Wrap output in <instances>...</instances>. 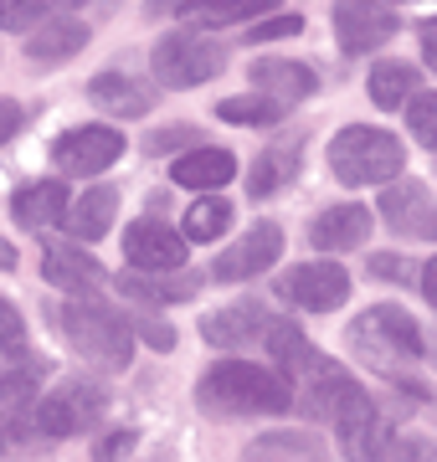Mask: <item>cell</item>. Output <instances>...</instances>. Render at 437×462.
Segmentation results:
<instances>
[{"mask_svg": "<svg viewBox=\"0 0 437 462\" xmlns=\"http://www.w3.org/2000/svg\"><path fill=\"white\" fill-rule=\"evenodd\" d=\"M124 134L108 129V124H83V129H68L57 144H51V165L57 175H72V180H88V175H103L124 160Z\"/></svg>", "mask_w": 437, "mask_h": 462, "instance_id": "8", "label": "cell"}, {"mask_svg": "<svg viewBox=\"0 0 437 462\" xmlns=\"http://www.w3.org/2000/svg\"><path fill=\"white\" fill-rule=\"evenodd\" d=\"M396 26L402 21L386 0H335V42L345 57H366V51L386 47Z\"/></svg>", "mask_w": 437, "mask_h": 462, "instance_id": "9", "label": "cell"}, {"mask_svg": "<svg viewBox=\"0 0 437 462\" xmlns=\"http://www.w3.org/2000/svg\"><path fill=\"white\" fill-rule=\"evenodd\" d=\"M253 88L268 93V98H278V103H303L314 88H320V78H314V67H303V62L268 57V62L253 67Z\"/></svg>", "mask_w": 437, "mask_h": 462, "instance_id": "22", "label": "cell"}, {"mask_svg": "<svg viewBox=\"0 0 437 462\" xmlns=\"http://www.w3.org/2000/svg\"><path fill=\"white\" fill-rule=\"evenodd\" d=\"M42 278H47L51 288L72 293V298H93L103 288V278H108V267H103L98 257H88L83 247L47 242V252H42Z\"/></svg>", "mask_w": 437, "mask_h": 462, "instance_id": "14", "label": "cell"}, {"mask_svg": "<svg viewBox=\"0 0 437 462\" xmlns=\"http://www.w3.org/2000/svg\"><path fill=\"white\" fill-rule=\"evenodd\" d=\"M422 57H427V67L437 72V16L422 26Z\"/></svg>", "mask_w": 437, "mask_h": 462, "instance_id": "40", "label": "cell"}, {"mask_svg": "<svg viewBox=\"0 0 437 462\" xmlns=\"http://www.w3.org/2000/svg\"><path fill=\"white\" fill-rule=\"evenodd\" d=\"M114 288L129 303H144V309H165V303H181V298H196L201 293V278L196 273H185V267H175V273H118Z\"/></svg>", "mask_w": 437, "mask_h": 462, "instance_id": "16", "label": "cell"}, {"mask_svg": "<svg viewBox=\"0 0 437 462\" xmlns=\"http://www.w3.org/2000/svg\"><path fill=\"white\" fill-rule=\"evenodd\" d=\"M303 170V139L299 134H288V139H278L273 149H263L257 154L253 175H247V185H253V196H278L284 185H293V175Z\"/></svg>", "mask_w": 437, "mask_h": 462, "instance_id": "20", "label": "cell"}, {"mask_svg": "<svg viewBox=\"0 0 437 462\" xmlns=\"http://www.w3.org/2000/svg\"><path fill=\"white\" fill-rule=\"evenodd\" d=\"M170 144H201V129H191V124H175V129H160L150 134V154H170Z\"/></svg>", "mask_w": 437, "mask_h": 462, "instance_id": "37", "label": "cell"}, {"mask_svg": "<svg viewBox=\"0 0 437 462\" xmlns=\"http://www.w3.org/2000/svg\"><path fill=\"white\" fill-rule=\"evenodd\" d=\"M227 226H232V200L221 196H201L185 211V242H217Z\"/></svg>", "mask_w": 437, "mask_h": 462, "instance_id": "30", "label": "cell"}, {"mask_svg": "<svg viewBox=\"0 0 437 462\" xmlns=\"http://www.w3.org/2000/svg\"><path fill=\"white\" fill-rule=\"evenodd\" d=\"M51 324L62 329L83 360L103 365V370H124V365L135 360V324L108 309V303H93V298H72L62 309H51Z\"/></svg>", "mask_w": 437, "mask_h": 462, "instance_id": "2", "label": "cell"}, {"mask_svg": "<svg viewBox=\"0 0 437 462\" xmlns=\"http://www.w3.org/2000/svg\"><path fill=\"white\" fill-rule=\"evenodd\" d=\"M242 462H324V447L314 437H299V431H273V437L247 447Z\"/></svg>", "mask_w": 437, "mask_h": 462, "instance_id": "27", "label": "cell"}, {"mask_svg": "<svg viewBox=\"0 0 437 462\" xmlns=\"http://www.w3.org/2000/svg\"><path fill=\"white\" fill-rule=\"evenodd\" d=\"M129 442H135V431H108V437H98V452H93V462H118L124 452H129Z\"/></svg>", "mask_w": 437, "mask_h": 462, "instance_id": "38", "label": "cell"}, {"mask_svg": "<svg viewBox=\"0 0 437 462\" xmlns=\"http://www.w3.org/2000/svg\"><path fill=\"white\" fill-rule=\"evenodd\" d=\"M0 267H16V247H11L5 236H0Z\"/></svg>", "mask_w": 437, "mask_h": 462, "instance_id": "45", "label": "cell"}, {"mask_svg": "<svg viewBox=\"0 0 437 462\" xmlns=\"http://www.w3.org/2000/svg\"><path fill=\"white\" fill-rule=\"evenodd\" d=\"M422 293H427V303L437 309V257L427 267H422Z\"/></svg>", "mask_w": 437, "mask_h": 462, "instance_id": "42", "label": "cell"}, {"mask_svg": "<svg viewBox=\"0 0 437 462\" xmlns=\"http://www.w3.org/2000/svg\"><path fill=\"white\" fill-rule=\"evenodd\" d=\"M196 401L211 416H284L288 406H299L293 385L278 370H263L247 360H217L196 385Z\"/></svg>", "mask_w": 437, "mask_h": 462, "instance_id": "1", "label": "cell"}, {"mask_svg": "<svg viewBox=\"0 0 437 462\" xmlns=\"http://www.w3.org/2000/svg\"><path fill=\"white\" fill-rule=\"evenodd\" d=\"M350 349L381 375H406L422 360V329L412 314L381 303V309H366L350 324Z\"/></svg>", "mask_w": 437, "mask_h": 462, "instance_id": "4", "label": "cell"}, {"mask_svg": "<svg viewBox=\"0 0 437 462\" xmlns=\"http://www.w3.org/2000/svg\"><path fill=\"white\" fill-rule=\"evenodd\" d=\"M427 185L417 180H402V185H386L381 190V216H386L391 231H406V236H417V221L427 216Z\"/></svg>", "mask_w": 437, "mask_h": 462, "instance_id": "25", "label": "cell"}, {"mask_svg": "<svg viewBox=\"0 0 437 462\" xmlns=\"http://www.w3.org/2000/svg\"><path fill=\"white\" fill-rule=\"evenodd\" d=\"M406 129H412L417 144L437 149V93H417V98L406 103Z\"/></svg>", "mask_w": 437, "mask_h": 462, "instance_id": "32", "label": "cell"}, {"mask_svg": "<svg viewBox=\"0 0 437 462\" xmlns=\"http://www.w3.org/2000/svg\"><path fill=\"white\" fill-rule=\"evenodd\" d=\"M278 0H191L181 11V21L191 26H237V21H253V16H268Z\"/></svg>", "mask_w": 437, "mask_h": 462, "instance_id": "26", "label": "cell"}, {"mask_svg": "<svg viewBox=\"0 0 437 462\" xmlns=\"http://www.w3.org/2000/svg\"><path fill=\"white\" fill-rule=\"evenodd\" d=\"M278 257H284V226H278V221H257L253 231H242L232 247L221 252L211 273H217L221 282H242V278L268 273Z\"/></svg>", "mask_w": 437, "mask_h": 462, "instance_id": "11", "label": "cell"}, {"mask_svg": "<svg viewBox=\"0 0 437 462\" xmlns=\"http://www.w3.org/2000/svg\"><path fill=\"white\" fill-rule=\"evenodd\" d=\"M366 273H370V278H381V282H417V288H422V278H412L417 267L406 263V257H396V252H376Z\"/></svg>", "mask_w": 437, "mask_h": 462, "instance_id": "33", "label": "cell"}, {"mask_svg": "<svg viewBox=\"0 0 437 462\" xmlns=\"http://www.w3.org/2000/svg\"><path fill=\"white\" fill-rule=\"evenodd\" d=\"M417 98V67L406 62H381L370 72V103L376 108H402Z\"/></svg>", "mask_w": 437, "mask_h": 462, "instance_id": "28", "label": "cell"}, {"mask_svg": "<svg viewBox=\"0 0 437 462\" xmlns=\"http://www.w3.org/2000/svg\"><path fill=\"white\" fill-rule=\"evenodd\" d=\"M103 406H108V396H103L93 380H62L57 391L36 396L32 406H21L16 421H11V431H26V437H42V442L83 437V431L98 427Z\"/></svg>", "mask_w": 437, "mask_h": 462, "instance_id": "3", "label": "cell"}, {"mask_svg": "<svg viewBox=\"0 0 437 462\" xmlns=\"http://www.w3.org/2000/svg\"><path fill=\"white\" fill-rule=\"evenodd\" d=\"M330 170L345 185H386L406 170V149L396 134L370 129V124H350L335 134L330 144Z\"/></svg>", "mask_w": 437, "mask_h": 462, "instance_id": "5", "label": "cell"}, {"mask_svg": "<svg viewBox=\"0 0 437 462\" xmlns=\"http://www.w3.org/2000/svg\"><path fill=\"white\" fill-rule=\"evenodd\" d=\"M88 47V26L83 21H72V16H57L47 21V26H36L32 36H26V57L32 62H68V57H78V51Z\"/></svg>", "mask_w": 437, "mask_h": 462, "instance_id": "24", "label": "cell"}, {"mask_svg": "<svg viewBox=\"0 0 437 462\" xmlns=\"http://www.w3.org/2000/svg\"><path fill=\"white\" fill-rule=\"evenodd\" d=\"M386 462H437V447L427 437H396Z\"/></svg>", "mask_w": 437, "mask_h": 462, "instance_id": "36", "label": "cell"}, {"mask_svg": "<svg viewBox=\"0 0 437 462\" xmlns=\"http://www.w3.org/2000/svg\"><path fill=\"white\" fill-rule=\"evenodd\" d=\"M139 334H144L154 349H170V345H175V334H170L165 324H139Z\"/></svg>", "mask_w": 437, "mask_h": 462, "instance_id": "41", "label": "cell"}, {"mask_svg": "<svg viewBox=\"0 0 437 462\" xmlns=\"http://www.w3.org/2000/svg\"><path fill=\"white\" fill-rule=\"evenodd\" d=\"M83 0H0L5 32H36L42 21H57V11H78Z\"/></svg>", "mask_w": 437, "mask_h": 462, "instance_id": "29", "label": "cell"}, {"mask_svg": "<svg viewBox=\"0 0 437 462\" xmlns=\"http://www.w3.org/2000/svg\"><path fill=\"white\" fill-rule=\"evenodd\" d=\"M366 236H370V211L355 206V200L320 211L314 226H309V242L320 252H355V247H366Z\"/></svg>", "mask_w": 437, "mask_h": 462, "instance_id": "17", "label": "cell"}, {"mask_svg": "<svg viewBox=\"0 0 437 462\" xmlns=\"http://www.w3.org/2000/svg\"><path fill=\"white\" fill-rule=\"evenodd\" d=\"M360 396H366V391L345 375V365H335L330 355H320V349L303 355L299 375H293V401L303 406V416H314V421H339Z\"/></svg>", "mask_w": 437, "mask_h": 462, "instance_id": "7", "label": "cell"}, {"mask_svg": "<svg viewBox=\"0 0 437 462\" xmlns=\"http://www.w3.org/2000/svg\"><path fill=\"white\" fill-rule=\"evenodd\" d=\"M335 427H339L345 462H386L391 457V442H396V437L386 431V421H381V411H376V401H370V396L355 401Z\"/></svg>", "mask_w": 437, "mask_h": 462, "instance_id": "13", "label": "cell"}, {"mask_svg": "<svg viewBox=\"0 0 437 462\" xmlns=\"http://www.w3.org/2000/svg\"><path fill=\"white\" fill-rule=\"evenodd\" d=\"M303 32V16H268L263 26L247 32V47H263V42H288V36Z\"/></svg>", "mask_w": 437, "mask_h": 462, "instance_id": "34", "label": "cell"}, {"mask_svg": "<svg viewBox=\"0 0 437 462\" xmlns=\"http://www.w3.org/2000/svg\"><path fill=\"white\" fill-rule=\"evenodd\" d=\"M0 452H5V442H0Z\"/></svg>", "mask_w": 437, "mask_h": 462, "instance_id": "46", "label": "cell"}, {"mask_svg": "<svg viewBox=\"0 0 437 462\" xmlns=\"http://www.w3.org/2000/svg\"><path fill=\"white\" fill-rule=\"evenodd\" d=\"M68 185L62 180H32L26 190H16L11 200V216H16V226L26 231H42V226H57L62 216H68Z\"/></svg>", "mask_w": 437, "mask_h": 462, "instance_id": "21", "label": "cell"}, {"mask_svg": "<svg viewBox=\"0 0 437 462\" xmlns=\"http://www.w3.org/2000/svg\"><path fill=\"white\" fill-rule=\"evenodd\" d=\"M191 0H150V11H185Z\"/></svg>", "mask_w": 437, "mask_h": 462, "instance_id": "44", "label": "cell"}, {"mask_svg": "<svg viewBox=\"0 0 437 462\" xmlns=\"http://www.w3.org/2000/svg\"><path fill=\"white\" fill-rule=\"evenodd\" d=\"M88 98L98 108H108L114 118H139L154 108V88L144 78H135V72H98L88 83Z\"/></svg>", "mask_w": 437, "mask_h": 462, "instance_id": "18", "label": "cell"}, {"mask_svg": "<svg viewBox=\"0 0 437 462\" xmlns=\"http://www.w3.org/2000/svg\"><path fill=\"white\" fill-rule=\"evenodd\" d=\"M124 257L139 273H175L185 267V236L165 221H135L124 231Z\"/></svg>", "mask_w": 437, "mask_h": 462, "instance_id": "12", "label": "cell"}, {"mask_svg": "<svg viewBox=\"0 0 437 462\" xmlns=\"http://www.w3.org/2000/svg\"><path fill=\"white\" fill-rule=\"evenodd\" d=\"M417 236H437V206H427V216L417 221Z\"/></svg>", "mask_w": 437, "mask_h": 462, "instance_id": "43", "label": "cell"}, {"mask_svg": "<svg viewBox=\"0 0 437 462\" xmlns=\"http://www.w3.org/2000/svg\"><path fill=\"white\" fill-rule=\"evenodd\" d=\"M26 124V103H16V98H0V144L5 139H16V129Z\"/></svg>", "mask_w": 437, "mask_h": 462, "instance_id": "39", "label": "cell"}, {"mask_svg": "<svg viewBox=\"0 0 437 462\" xmlns=\"http://www.w3.org/2000/svg\"><path fill=\"white\" fill-rule=\"evenodd\" d=\"M232 175H237V154L232 149H211V144H196L170 170V180L181 185V190H221Z\"/></svg>", "mask_w": 437, "mask_h": 462, "instance_id": "19", "label": "cell"}, {"mask_svg": "<svg viewBox=\"0 0 437 462\" xmlns=\"http://www.w3.org/2000/svg\"><path fill=\"white\" fill-rule=\"evenodd\" d=\"M278 298L293 309H309V314H330L350 298V278L335 263H299L293 273L278 278Z\"/></svg>", "mask_w": 437, "mask_h": 462, "instance_id": "10", "label": "cell"}, {"mask_svg": "<svg viewBox=\"0 0 437 462\" xmlns=\"http://www.w3.org/2000/svg\"><path fill=\"white\" fill-rule=\"evenodd\" d=\"M150 67H154V83L160 88H201L227 67V47L201 32H170L154 42Z\"/></svg>", "mask_w": 437, "mask_h": 462, "instance_id": "6", "label": "cell"}, {"mask_svg": "<svg viewBox=\"0 0 437 462\" xmlns=\"http://www.w3.org/2000/svg\"><path fill=\"white\" fill-rule=\"evenodd\" d=\"M114 216H118V190L114 185H98V190H83V196L72 200L62 226L78 242H103V231L114 226Z\"/></svg>", "mask_w": 437, "mask_h": 462, "instance_id": "23", "label": "cell"}, {"mask_svg": "<svg viewBox=\"0 0 437 462\" xmlns=\"http://www.w3.org/2000/svg\"><path fill=\"white\" fill-rule=\"evenodd\" d=\"M217 114L227 118V124H242V129H268V124L284 118V103L268 98V93H242V98H227Z\"/></svg>", "mask_w": 437, "mask_h": 462, "instance_id": "31", "label": "cell"}, {"mask_svg": "<svg viewBox=\"0 0 437 462\" xmlns=\"http://www.w3.org/2000/svg\"><path fill=\"white\" fill-rule=\"evenodd\" d=\"M0 349L16 360V355H26V324H21V314L0 298Z\"/></svg>", "mask_w": 437, "mask_h": 462, "instance_id": "35", "label": "cell"}, {"mask_svg": "<svg viewBox=\"0 0 437 462\" xmlns=\"http://www.w3.org/2000/svg\"><path fill=\"white\" fill-rule=\"evenodd\" d=\"M268 329L273 319L263 303H232V309H221V314H206L201 319V334L211 339V345L221 349H253V345H268Z\"/></svg>", "mask_w": 437, "mask_h": 462, "instance_id": "15", "label": "cell"}]
</instances>
